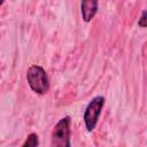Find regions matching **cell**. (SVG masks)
I'll list each match as a JSON object with an SVG mask.
<instances>
[{"instance_id":"cell-1","label":"cell","mask_w":147,"mask_h":147,"mask_svg":"<svg viewBox=\"0 0 147 147\" xmlns=\"http://www.w3.org/2000/svg\"><path fill=\"white\" fill-rule=\"evenodd\" d=\"M51 147H71L70 117H62L51 133Z\"/></svg>"},{"instance_id":"cell-2","label":"cell","mask_w":147,"mask_h":147,"mask_svg":"<svg viewBox=\"0 0 147 147\" xmlns=\"http://www.w3.org/2000/svg\"><path fill=\"white\" fill-rule=\"evenodd\" d=\"M26 79L30 88L37 94H46L49 90V80L46 71L40 65H31L26 71Z\"/></svg>"},{"instance_id":"cell-3","label":"cell","mask_w":147,"mask_h":147,"mask_svg":"<svg viewBox=\"0 0 147 147\" xmlns=\"http://www.w3.org/2000/svg\"><path fill=\"white\" fill-rule=\"evenodd\" d=\"M103 105H105V98L101 95H98V96L93 98L88 102V105L86 106L83 119H84L85 126H86L88 132H91L95 129L99 116H100L101 110L103 108Z\"/></svg>"},{"instance_id":"cell-4","label":"cell","mask_w":147,"mask_h":147,"mask_svg":"<svg viewBox=\"0 0 147 147\" xmlns=\"http://www.w3.org/2000/svg\"><path fill=\"white\" fill-rule=\"evenodd\" d=\"M80 8H82L83 21L86 22V23H88V22L92 21V18H93L94 15L96 14V10H98V1H96V0H86V1H82Z\"/></svg>"},{"instance_id":"cell-5","label":"cell","mask_w":147,"mask_h":147,"mask_svg":"<svg viewBox=\"0 0 147 147\" xmlns=\"http://www.w3.org/2000/svg\"><path fill=\"white\" fill-rule=\"evenodd\" d=\"M39 145V138L36 133H30L28 136V138L25 139L24 144L22 145V147H38Z\"/></svg>"},{"instance_id":"cell-6","label":"cell","mask_w":147,"mask_h":147,"mask_svg":"<svg viewBox=\"0 0 147 147\" xmlns=\"http://www.w3.org/2000/svg\"><path fill=\"white\" fill-rule=\"evenodd\" d=\"M146 21H147V10H144L140 20L138 21V25L140 28H146Z\"/></svg>"},{"instance_id":"cell-7","label":"cell","mask_w":147,"mask_h":147,"mask_svg":"<svg viewBox=\"0 0 147 147\" xmlns=\"http://www.w3.org/2000/svg\"><path fill=\"white\" fill-rule=\"evenodd\" d=\"M2 3H3V1H0V6H1V5H2Z\"/></svg>"}]
</instances>
